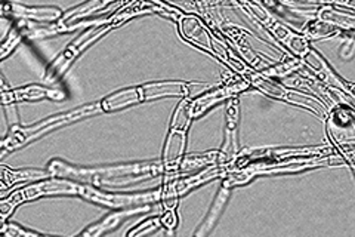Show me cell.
<instances>
[{
    "mask_svg": "<svg viewBox=\"0 0 355 237\" xmlns=\"http://www.w3.org/2000/svg\"><path fill=\"white\" fill-rule=\"evenodd\" d=\"M305 33L311 38H324L329 35H336L338 30L335 27L326 24V22L317 19L314 22H311V24L305 28Z\"/></svg>",
    "mask_w": 355,
    "mask_h": 237,
    "instance_id": "ac0fdd59",
    "label": "cell"
},
{
    "mask_svg": "<svg viewBox=\"0 0 355 237\" xmlns=\"http://www.w3.org/2000/svg\"><path fill=\"white\" fill-rule=\"evenodd\" d=\"M162 227V218H150L139 222L135 229L128 231L126 237H146L153 231L159 230Z\"/></svg>",
    "mask_w": 355,
    "mask_h": 237,
    "instance_id": "e0dca14e",
    "label": "cell"
},
{
    "mask_svg": "<svg viewBox=\"0 0 355 237\" xmlns=\"http://www.w3.org/2000/svg\"><path fill=\"white\" fill-rule=\"evenodd\" d=\"M181 33L182 36L188 40H191L197 44H200L203 49L209 51L210 54H215V55H219L224 58V61L230 63L228 56H227V52L222 51L218 44L210 39L209 33L203 28V26L200 24V22L193 18V17H182L181 18Z\"/></svg>",
    "mask_w": 355,
    "mask_h": 237,
    "instance_id": "52a82bcc",
    "label": "cell"
},
{
    "mask_svg": "<svg viewBox=\"0 0 355 237\" xmlns=\"http://www.w3.org/2000/svg\"><path fill=\"white\" fill-rule=\"evenodd\" d=\"M31 26H28L27 21H21L17 27H14L12 30L9 31L8 38L0 43V60L6 56L10 51H12L17 44L22 40V38L28 36V31H30Z\"/></svg>",
    "mask_w": 355,
    "mask_h": 237,
    "instance_id": "9a60e30c",
    "label": "cell"
},
{
    "mask_svg": "<svg viewBox=\"0 0 355 237\" xmlns=\"http://www.w3.org/2000/svg\"><path fill=\"white\" fill-rule=\"evenodd\" d=\"M3 15L15 17L21 21H55L61 17V10L57 8H35L19 3H3Z\"/></svg>",
    "mask_w": 355,
    "mask_h": 237,
    "instance_id": "30bf717a",
    "label": "cell"
},
{
    "mask_svg": "<svg viewBox=\"0 0 355 237\" xmlns=\"http://www.w3.org/2000/svg\"><path fill=\"white\" fill-rule=\"evenodd\" d=\"M306 60L309 61L311 67H313V69L318 73V76L323 79L326 83L335 85V86L343 89V91H347L352 97V86L347 85L345 81H342V79L330 69V67L327 65V63L323 60V56L318 55L315 51L311 49L309 54L306 55Z\"/></svg>",
    "mask_w": 355,
    "mask_h": 237,
    "instance_id": "5bb4252c",
    "label": "cell"
},
{
    "mask_svg": "<svg viewBox=\"0 0 355 237\" xmlns=\"http://www.w3.org/2000/svg\"><path fill=\"white\" fill-rule=\"evenodd\" d=\"M231 188H232V186L228 183V179H227V181L222 183V187L218 191V195H216V199L214 202L212 208H210V211H209V213L206 215L205 221L197 229V231L194 233L193 237H207V234L212 231V229L215 227V224L218 222L220 213H222V211H224L227 202H228V199L231 196Z\"/></svg>",
    "mask_w": 355,
    "mask_h": 237,
    "instance_id": "4fadbf2b",
    "label": "cell"
},
{
    "mask_svg": "<svg viewBox=\"0 0 355 237\" xmlns=\"http://www.w3.org/2000/svg\"><path fill=\"white\" fill-rule=\"evenodd\" d=\"M135 14H138L135 9L129 10V13H126V14L125 13L116 14L113 17H110L105 24L99 26L98 28L89 30V31L85 33V35H82L80 38H77L73 43H70L69 47H67V49L58 56V58L53 61V64L49 67V70L46 72V74H44V81H46V82H53L55 79L61 77L65 73V70L69 69L70 64L76 60V56L79 55L86 47H89V44H91L95 40H98L101 36H104L105 33H108L111 28L120 26L121 22L126 21L128 18H130L132 15H135Z\"/></svg>",
    "mask_w": 355,
    "mask_h": 237,
    "instance_id": "277c9868",
    "label": "cell"
},
{
    "mask_svg": "<svg viewBox=\"0 0 355 237\" xmlns=\"http://www.w3.org/2000/svg\"><path fill=\"white\" fill-rule=\"evenodd\" d=\"M246 88H248V83H244V82L234 83L231 86L219 88V89H216V91L205 95L203 98H198V99L193 101V103H188V108H190L191 117H197L200 115H203V113L207 108L212 107L214 104L219 103V101H222V99H225L227 97H231V95H234V94L243 91V89H246Z\"/></svg>",
    "mask_w": 355,
    "mask_h": 237,
    "instance_id": "7c38bea8",
    "label": "cell"
},
{
    "mask_svg": "<svg viewBox=\"0 0 355 237\" xmlns=\"http://www.w3.org/2000/svg\"><path fill=\"white\" fill-rule=\"evenodd\" d=\"M296 64H297V60L288 58L287 63H282V64H279V65L272 67V69H270L268 72H265V74H266V76H284L286 73L291 72Z\"/></svg>",
    "mask_w": 355,
    "mask_h": 237,
    "instance_id": "d6986e66",
    "label": "cell"
},
{
    "mask_svg": "<svg viewBox=\"0 0 355 237\" xmlns=\"http://www.w3.org/2000/svg\"><path fill=\"white\" fill-rule=\"evenodd\" d=\"M239 101L232 98L227 107V128L224 147L219 152V159L231 161L239 150Z\"/></svg>",
    "mask_w": 355,
    "mask_h": 237,
    "instance_id": "9c48e42d",
    "label": "cell"
},
{
    "mask_svg": "<svg viewBox=\"0 0 355 237\" xmlns=\"http://www.w3.org/2000/svg\"><path fill=\"white\" fill-rule=\"evenodd\" d=\"M244 8H249V13L257 17L262 24L266 26L271 33H274V36L282 40L287 48H291L296 55L299 56H306L311 51L309 42L306 38L299 36L293 30H291L288 27H286L284 24L279 19H275L268 10L263 9L261 5L258 3H241Z\"/></svg>",
    "mask_w": 355,
    "mask_h": 237,
    "instance_id": "5b68a950",
    "label": "cell"
},
{
    "mask_svg": "<svg viewBox=\"0 0 355 237\" xmlns=\"http://www.w3.org/2000/svg\"><path fill=\"white\" fill-rule=\"evenodd\" d=\"M244 73H248V74H249L252 85H254L257 88H259L261 91H262V92H265L266 95L274 97V98H279V99H283V101H287V103H293V104H297V106L308 107V108L313 110L314 113H317V115H320V113H321L320 110H317V108L314 107V104H313V103H305V101L296 98L293 92H288V91H286V89H284V88H282V86H277L275 83L270 82L268 79L262 77L261 74L252 73V72H248V70L244 72Z\"/></svg>",
    "mask_w": 355,
    "mask_h": 237,
    "instance_id": "8fae6325",
    "label": "cell"
},
{
    "mask_svg": "<svg viewBox=\"0 0 355 237\" xmlns=\"http://www.w3.org/2000/svg\"><path fill=\"white\" fill-rule=\"evenodd\" d=\"M164 208V203H155V205H146V206H138V208H130V209H117L110 212L108 215L103 217L99 221L89 225L79 236L76 237H103L107 233H111L116 230L121 222H125L128 218L138 215V213H150L157 211L160 212Z\"/></svg>",
    "mask_w": 355,
    "mask_h": 237,
    "instance_id": "8992f818",
    "label": "cell"
},
{
    "mask_svg": "<svg viewBox=\"0 0 355 237\" xmlns=\"http://www.w3.org/2000/svg\"><path fill=\"white\" fill-rule=\"evenodd\" d=\"M74 196L114 211L168 202V191H166V187L159 190L144 191V193H113V191H104L91 184H85L79 181H76Z\"/></svg>",
    "mask_w": 355,
    "mask_h": 237,
    "instance_id": "7a4b0ae2",
    "label": "cell"
},
{
    "mask_svg": "<svg viewBox=\"0 0 355 237\" xmlns=\"http://www.w3.org/2000/svg\"><path fill=\"white\" fill-rule=\"evenodd\" d=\"M42 98H51V99H64V94L57 91V89L44 88L40 85H30L26 88L15 89V91H9L8 88L0 89V103L9 106L17 101H33V99H42Z\"/></svg>",
    "mask_w": 355,
    "mask_h": 237,
    "instance_id": "ba28073f",
    "label": "cell"
},
{
    "mask_svg": "<svg viewBox=\"0 0 355 237\" xmlns=\"http://www.w3.org/2000/svg\"><path fill=\"white\" fill-rule=\"evenodd\" d=\"M0 234L3 237H58V236H48V234H42L37 231H33L28 229H24L22 225L17 222H5V225L0 230Z\"/></svg>",
    "mask_w": 355,
    "mask_h": 237,
    "instance_id": "2e32d148",
    "label": "cell"
},
{
    "mask_svg": "<svg viewBox=\"0 0 355 237\" xmlns=\"http://www.w3.org/2000/svg\"><path fill=\"white\" fill-rule=\"evenodd\" d=\"M187 85L178 83V82H160V83H148L130 89H123L105 97L99 101V107L101 111H114L119 108H125L128 106L141 103V101H147L153 98H160L164 95H181L188 91Z\"/></svg>",
    "mask_w": 355,
    "mask_h": 237,
    "instance_id": "3957f363",
    "label": "cell"
},
{
    "mask_svg": "<svg viewBox=\"0 0 355 237\" xmlns=\"http://www.w3.org/2000/svg\"><path fill=\"white\" fill-rule=\"evenodd\" d=\"M212 162L210 154L203 157H188V159H172V161H150V162H132V163H120V165H101V166H77L67 163L60 159H53L48 165V172L55 178H67L73 181H85L96 183V184H129L139 179H147L150 177L160 175L176 169H190L203 166Z\"/></svg>",
    "mask_w": 355,
    "mask_h": 237,
    "instance_id": "6da1fadb",
    "label": "cell"
}]
</instances>
